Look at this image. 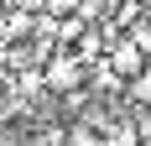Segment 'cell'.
I'll list each match as a JSON object with an SVG mask.
<instances>
[{
  "label": "cell",
  "instance_id": "277c9868",
  "mask_svg": "<svg viewBox=\"0 0 151 146\" xmlns=\"http://www.w3.org/2000/svg\"><path fill=\"white\" fill-rule=\"evenodd\" d=\"M125 99L136 104V110H151V68H146V73H136V78L125 84Z\"/></svg>",
  "mask_w": 151,
  "mask_h": 146
},
{
  "label": "cell",
  "instance_id": "7a4b0ae2",
  "mask_svg": "<svg viewBox=\"0 0 151 146\" xmlns=\"http://www.w3.org/2000/svg\"><path fill=\"white\" fill-rule=\"evenodd\" d=\"M104 63H109L115 73H120L125 84H130L136 73H146V68H151V63H146V52H141V47L130 42V31H115V37L104 42Z\"/></svg>",
  "mask_w": 151,
  "mask_h": 146
},
{
  "label": "cell",
  "instance_id": "3957f363",
  "mask_svg": "<svg viewBox=\"0 0 151 146\" xmlns=\"http://www.w3.org/2000/svg\"><path fill=\"white\" fill-rule=\"evenodd\" d=\"M63 146H109V136L99 131L89 115H78V120H68V125H63Z\"/></svg>",
  "mask_w": 151,
  "mask_h": 146
},
{
  "label": "cell",
  "instance_id": "6da1fadb",
  "mask_svg": "<svg viewBox=\"0 0 151 146\" xmlns=\"http://www.w3.org/2000/svg\"><path fill=\"white\" fill-rule=\"evenodd\" d=\"M42 84H47V94H68V89H83V84H89V63L78 58L73 47H58V52L42 63Z\"/></svg>",
  "mask_w": 151,
  "mask_h": 146
}]
</instances>
